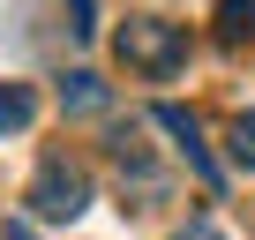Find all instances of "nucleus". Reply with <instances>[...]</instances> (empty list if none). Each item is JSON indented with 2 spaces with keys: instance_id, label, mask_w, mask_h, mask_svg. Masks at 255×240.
Returning a JSON list of instances; mask_svg holds the SVG:
<instances>
[{
  "instance_id": "obj_1",
  "label": "nucleus",
  "mask_w": 255,
  "mask_h": 240,
  "mask_svg": "<svg viewBox=\"0 0 255 240\" xmlns=\"http://www.w3.org/2000/svg\"><path fill=\"white\" fill-rule=\"evenodd\" d=\"M113 45H120V60H128V68L150 75V83L180 75V60H188V30H180V23H165V15H128V23L113 30Z\"/></svg>"
},
{
  "instance_id": "obj_8",
  "label": "nucleus",
  "mask_w": 255,
  "mask_h": 240,
  "mask_svg": "<svg viewBox=\"0 0 255 240\" xmlns=\"http://www.w3.org/2000/svg\"><path fill=\"white\" fill-rule=\"evenodd\" d=\"M173 240H225V233H218V225H210V218H188V225H180V233H173Z\"/></svg>"
},
{
  "instance_id": "obj_6",
  "label": "nucleus",
  "mask_w": 255,
  "mask_h": 240,
  "mask_svg": "<svg viewBox=\"0 0 255 240\" xmlns=\"http://www.w3.org/2000/svg\"><path fill=\"white\" fill-rule=\"evenodd\" d=\"M60 105H68V113H105V83H98L90 68H75V75L60 83Z\"/></svg>"
},
{
  "instance_id": "obj_9",
  "label": "nucleus",
  "mask_w": 255,
  "mask_h": 240,
  "mask_svg": "<svg viewBox=\"0 0 255 240\" xmlns=\"http://www.w3.org/2000/svg\"><path fill=\"white\" fill-rule=\"evenodd\" d=\"M68 8H75V30L90 38V30H98V23H90V0H68Z\"/></svg>"
},
{
  "instance_id": "obj_10",
  "label": "nucleus",
  "mask_w": 255,
  "mask_h": 240,
  "mask_svg": "<svg viewBox=\"0 0 255 240\" xmlns=\"http://www.w3.org/2000/svg\"><path fill=\"white\" fill-rule=\"evenodd\" d=\"M0 240H30V225H8V233H0Z\"/></svg>"
},
{
  "instance_id": "obj_4",
  "label": "nucleus",
  "mask_w": 255,
  "mask_h": 240,
  "mask_svg": "<svg viewBox=\"0 0 255 240\" xmlns=\"http://www.w3.org/2000/svg\"><path fill=\"white\" fill-rule=\"evenodd\" d=\"M30 113H38L30 83H0V135H23V128H30Z\"/></svg>"
},
{
  "instance_id": "obj_3",
  "label": "nucleus",
  "mask_w": 255,
  "mask_h": 240,
  "mask_svg": "<svg viewBox=\"0 0 255 240\" xmlns=\"http://www.w3.org/2000/svg\"><path fill=\"white\" fill-rule=\"evenodd\" d=\"M150 120L173 135V150L195 165V180H203V188H218V158H210V143H203V120H195L188 105H150Z\"/></svg>"
},
{
  "instance_id": "obj_5",
  "label": "nucleus",
  "mask_w": 255,
  "mask_h": 240,
  "mask_svg": "<svg viewBox=\"0 0 255 240\" xmlns=\"http://www.w3.org/2000/svg\"><path fill=\"white\" fill-rule=\"evenodd\" d=\"M255 38V0H218V45H248Z\"/></svg>"
},
{
  "instance_id": "obj_7",
  "label": "nucleus",
  "mask_w": 255,
  "mask_h": 240,
  "mask_svg": "<svg viewBox=\"0 0 255 240\" xmlns=\"http://www.w3.org/2000/svg\"><path fill=\"white\" fill-rule=\"evenodd\" d=\"M225 158L240 173H255V113H233V128H225Z\"/></svg>"
},
{
  "instance_id": "obj_2",
  "label": "nucleus",
  "mask_w": 255,
  "mask_h": 240,
  "mask_svg": "<svg viewBox=\"0 0 255 240\" xmlns=\"http://www.w3.org/2000/svg\"><path fill=\"white\" fill-rule=\"evenodd\" d=\"M30 210H38L45 225H75V218L90 210V173H83L75 158H45L38 180H30Z\"/></svg>"
}]
</instances>
